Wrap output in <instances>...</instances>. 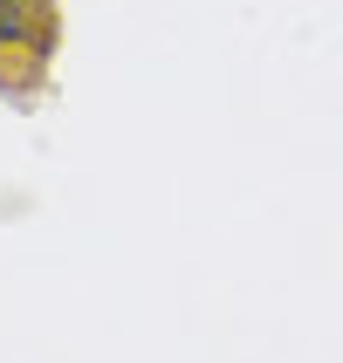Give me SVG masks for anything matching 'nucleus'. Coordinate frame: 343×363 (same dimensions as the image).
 Listing matches in <instances>:
<instances>
[{
    "mask_svg": "<svg viewBox=\"0 0 343 363\" xmlns=\"http://www.w3.org/2000/svg\"><path fill=\"white\" fill-rule=\"evenodd\" d=\"M62 0H0V96L14 110H35L62 62Z\"/></svg>",
    "mask_w": 343,
    "mask_h": 363,
    "instance_id": "f257e3e1",
    "label": "nucleus"
}]
</instances>
